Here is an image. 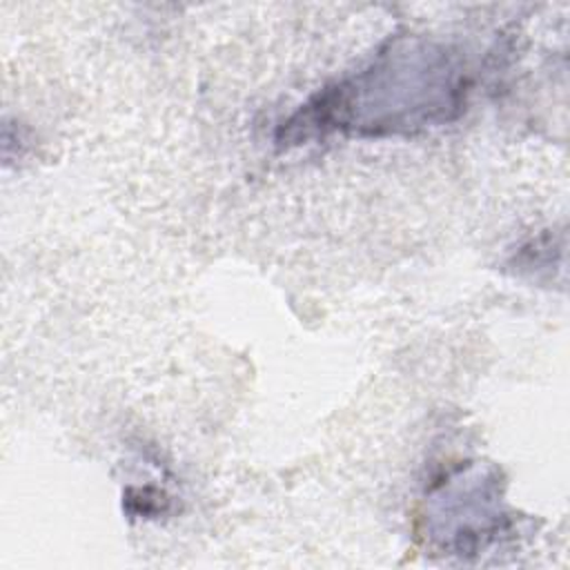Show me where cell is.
I'll return each instance as SVG.
<instances>
[{
  "label": "cell",
  "instance_id": "6da1fadb",
  "mask_svg": "<svg viewBox=\"0 0 570 570\" xmlns=\"http://www.w3.org/2000/svg\"><path fill=\"white\" fill-rule=\"evenodd\" d=\"M465 65L448 47L396 38L356 73L305 102L283 127L294 136H410L454 120L465 107Z\"/></svg>",
  "mask_w": 570,
  "mask_h": 570
}]
</instances>
